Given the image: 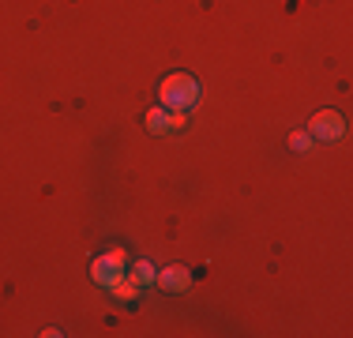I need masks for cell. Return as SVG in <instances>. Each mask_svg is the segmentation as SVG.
Instances as JSON below:
<instances>
[{"mask_svg": "<svg viewBox=\"0 0 353 338\" xmlns=\"http://www.w3.org/2000/svg\"><path fill=\"white\" fill-rule=\"evenodd\" d=\"M158 101H162V109H181V113H188L199 101V83L184 72H173V75H165L162 87H158Z\"/></svg>", "mask_w": 353, "mask_h": 338, "instance_id": "6da1fadb", "label": "cell"}, {"mask_svg": "<svg viewBox=\"0 0 353 338\" xmlns=\"http://www.w3.org/2000/svg\"><path fill=\"white\" fill-rule=\"evenodd\" d=\"M124 267H128V252L124 248H109L102 256L90 264V278H94L98 286H109L117 275H124Z\"/></svg>", "mask_w": 353, "mask_h": 338, "instance_id": "7a4b0ae2", "label": "cell"}, {"mask_svg": "<svg viewBox=\"0 0 353 338\" xmlns=\"http://www.w3.org/2000/svg\"><path fill=\"white\" fill-rule=\"evenodd\" d=\"M342 132H346V124H342V117L334 113V109H323V113H316L312 121H308V135H312V139L331 143V139H339Z\"/></svg>", "mask_w": 353, "mask_h": 338, "instance_id": "3957f363", "label": "cell"}, {"mask_svg": "<svg viewBox=\"0 0 353 338\" xmlns=\"http://www.w3.org/2000/svg\"><path fill=\"white\" fill-rule=\"evenodd\" d=\"M158 286H162L165 293H181V290H188V282H192V275L184 267H165V270H158V278H154Z\"/></svg>", "mask_w": 353, "mask_h": 338, "instance_id": "277c9868", "label": "cell"}, {"mask_svg": "<svg viewBox=\"0 0 353 338\" xmlns=\"http://www.w3.org/2000/svg\"><path fill=\"white\" fill-rule=\"evenodd\" d=\"M105 290H109V293H113V297H121V301H136V293H139V286H136V282H132V278H128V275H117V278H113V282H109V286H105Z\"/></svg>", "mask_w": 353, "mask_h": 338, "instance_id": "5b68a950", "label": "cell"}, {"mask_svg": "<svg viewBox=\"0 0 353 338\" xmlns=\"http://www.w3.org/2000/svg\"><path fill=\"white\" fill-rule=\"evenodd\" d=\"M128 278H132V282H136V286H150V282H154V278H158V270L150 267L147 259H139V264H132Z\"/></svg>", "mask_w": 353, "mask_h": 338, "instance_id": "8992f818", "label": "cell"}, {"mask_svg": "<svg viewBox=\"0 0 353 338\" xmlns=\"http://www.w3.org/2000/svg\"><path fill=\"white\" fill-rule=\"evenodd\" d=\"M143 124H147V132H170V113L165 109H150L143 117Z\"/></svg>", "mask_w": 353, "mask_h": 338, "instance_id": "52a82bcc", "label": "cell"}, {"mask_svg": "<svg viewBox=\"0 0 353 338\" xmlns=\"http://www.w3.org/2000/svg\"><path fill=\"white\" fill-rule=\"evenodd\" d=\"M290 147L293 150H308V147H312V135H308V132H293L290 135Z\"/></svg>", "mask_w": 353, "mask_h": 338, "instance_id": "ba28073f", "label": "cell"}, {"mask_svg": "<svg viewBox=\"0 0 353 338\" xmlns=\"http://www.w3.org/2000/svg\"><path fill=\"white\" fill-rule=\"evenodd\" d=\"M184 124H188V121H184V113H181V109H170V132H181Z\"/></svg>", "mask_w": 353, "mask_h": 338, "instance_id": "9c48e42d", "label": "cell"}]
</instances>
